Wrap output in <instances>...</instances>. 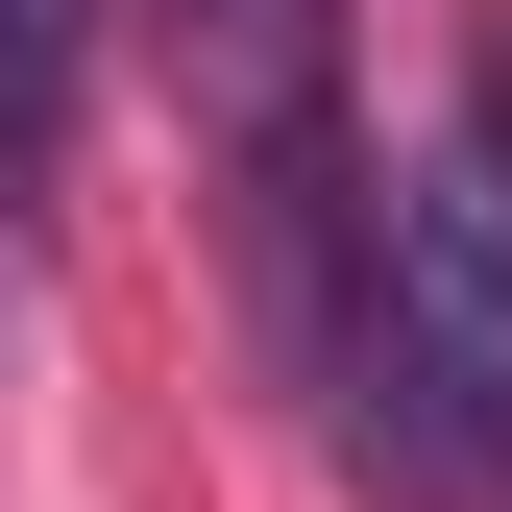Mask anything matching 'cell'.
Wrapping results in <instances>:
<instances>
[{"instance_id": "2", "label": "cell", "mask_w": 512, "mask_h": 512, "mask_svg": "<svg viewBox=\"0 0 512 512\" xmlns=\"http://www.w3.org/2000/svg\"><path fill=\"white\" fill-rule=\"evenodd\" d=\"M147 25H171V98L220 122L244 196L342 171V0H147Z\"/></svg>"}, {"instance_id": "4", "label": "cell", "mask_w": 512, "mask_h": 512, "mask_svg": "<svg viewBox=\"0 0 512 512\" xmlns=\"http://www.w3.org/2000/svg\"><path fill=\"white\" fill-rule=\"evenodd\" d=\"M74 147V0H0V196Z\"/></svg>"}, {"instance_id": "3", "label": "cell", "mask_w": 512, "mask_h": 512, "mask_svg": "<svg viewBox=\"0 0 512 512\" xmlns=\"http://www.w3.org/2000/svg\"><path fill=\"white\" fill-rule=\"evenodd\" d=\"M439 269L488 293V342H512V25L464 49V147H439Z\"/></svg>"}, {"instance_id": "1", "label": "cell", "mask_w": 512, "mask_h": 512, "mask_svg": "<svg viewBox=\"0 0 512 512\" xmlns=\"http://www.w3.org/2000/svg\"><path fill=\"white\" fill-rule=\"evenodd\" d=\"M269 366L317 391V439H342L366 512H512V342H488V293L439 269V220L366 196V244L269 317Z\"/></svg>"}]
</instances>
